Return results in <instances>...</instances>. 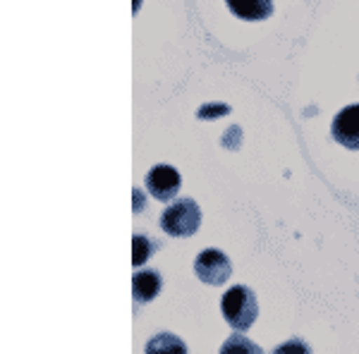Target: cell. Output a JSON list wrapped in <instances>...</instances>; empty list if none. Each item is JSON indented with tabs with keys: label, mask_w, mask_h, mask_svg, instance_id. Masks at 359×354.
Here are the masks:
<instances>
[{
	"label": "cell",
	"mask_w": 359,
	"mask_h": 354,
	"mask_svg": "<svg viewBox=\"0 0 359 354\" xmlns=\"http://www.w3.org/2000/svg\"><path fill=\"white\" fill-rule=\"evenodd\" d=\"M230 13L240 20L259 22L273 15V0H225Z\"/></svg>",
	"instance_id": "obj_6"
},
{
	"label": "cell",
	"mask_w": 359,
	"mask_h": 354,
	"mask_svg": "<svg viewBox=\"0 0 359 354\" xmlns=\"http://www.w3.org/2000/svg\"><path fill=\"white\" fill-rule=\"evenodd\" d=\"M161 287H163V280L156 271H139L132 280V292H135V299L137 301H151L158 297Z\"/></svg>",
	"instance_id": "obj_7"
},
{
	"label": "cell",
	"mask_w": 359,
	"mask_h": 354,
	"mask_svg": "<svg viewBox=\"0 0 359 354\" xmlns=\"http://www.w3.org/2000/svg\"><path fill=\"white\" fill-rule=\"evenodd\" d=\"M132 245H135V257H132V264H135V266H142L144 261L151 257L154 245L149 242V237H147V235H135Z\"/></svg>",
	"instance_id": "obj_8"
},
{
	"label": "cell",
	"mask_w": 359,
	"mask_h": 354,
	"mask_svg": "<svg viewBox=\"0 0 359 354\" xmlns=\"http://www.w3.org/2000/svg\"><path fill=\"white\" fill-rule=\"evenodd\" d=\"M221 309H223L225 321L242 333V330H247L254 321H257L259 304H257V297H254L252 290L245 285H235L223 294Z\"/></svg>",
	"instance_id": "obj_1"
},
{
	"label": "cell",
	"mask_w": 359,
	"mask_h": 354,
	"mask_svg": "<svg viewBox=\"0 0 359 354\" xmlns=\"http://www.w3.org/2000/svg\"><path fill=\"white\" fill-rule=\"evenodd\" d=\"M333 139L345 149H359V103L340 110L333 120Z\"/></svg>",
	"instance_id": "obj_5"
},
{
	"label": "cell",
	"mask_w": 359,
	"mask_h": 354,
	"mask_svg": "<svg viewBox=\"0 0 359 354\" xmlns=\"http://www.w3.org/2000/svg\"><path fill=\"white\" fill-rule=\"evenodd\" d=\"M180 187H182V177L172 165H156L147 175V189L154 199L170 201L177 196Z\"/></svg>",
	"instance_id": "obj_4"
},
{
	"label": "cell",
	"mask_w": 359,
	"mask_h": 354,
	"mask_svg": "<svg viewBox=\"0 0 359 354\" xmlns=\"http://www.w3.org/2000/svg\"><path fill=\"white\" fill-rule=\"evenodd\" d=\"M201 211L194 199H177L161 216V228L170 237H189L199 230Z\"/></svg>",
	"instance_id": "obj_2"
},
{
	"label": "cell",
	"mask_w": 359,
	"mask_h": 354,
	"mask_svg": "<svg viewBox=\"0 0 359 354\" xmlns=\"http://www.w3.org/2000/svg\"><path fill=\"white\" fill-rule=\"evenodd\" d=\"M194 271H196V278L206 285H223L225 280L230 278L233 273V266H230L228 257L218 249H206L201 252L199 257L194 261Z\"/></svg>",
	"instance_id": "obj_3"
},
{
	"label": "cell",
	"mask_w": 359,
	"mask_h": 354,
	"mask_svg": "<svg viewBox=\"0 0 359 354\" xmlns=\"http://www.w3.org/2000/svg\"><path fill=\"white\" fill-rule=\"evenodd\" d=\"M168 345H177L180 350H184L182 342H177L175 338H170V335H163V338H156L154 342H149V352H154L156 347H158V350H163V347H168Z\"/></svg>",
	"instance_id": "obj_9"
}]
</instances>
